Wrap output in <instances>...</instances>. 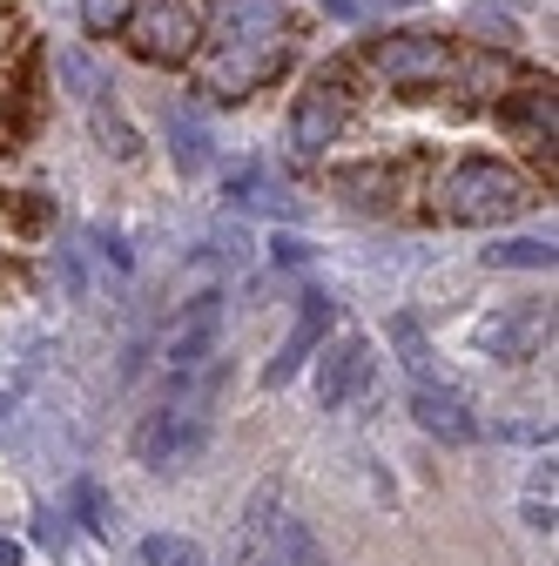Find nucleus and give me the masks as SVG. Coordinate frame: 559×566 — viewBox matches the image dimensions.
I'll list each match as a JSON object with an SVG mask.
<instances>
[{
  "mask_svg": "<svg viewBox=\"0 0 559 566\" xmlns=\"http://www.w3.org/2000/svg\"><path fill=\"white\" fill-rule=\"evenodd\" d=\"M209 424H217V365L169 385V398L135 424V459L156 465V472H176V465L202 459Z\"/></svg>",
  "mask_w": 559,
  "mask_h": 566,
  "instance_id": "nucleus-1",
  "label": "nucleus"
},
{
  "mask_svg": "<svg viewBox=\"0 0 559 566\" xmlns=\"http://www.w3.org/2000/svg\"><path fill=\"white\" fill-rule=\"evenodd\" d=\"M526 202H532L526 176H513V169L493 163V156H465V163L445 176V189H439V209H445L452 223H472V230L513 223Z\"/></svg>",
  "mask_w": 559,
  "mask_h": 566,
  "instance_id": "nucleus-2",
  "label": "nucleus"
},
{
  "mask_svg": "<svg viewBox=\"0 0 559 566\" xmlns=\"http://www.w3.org/2000/svg\"><path fill=\"white\" fill-rule=\"evenodd\" d=\"M217 350H223V291H202L169 317L162 365H169V378H196V371L217 365Z\"/></svg>",
  "mask_w": 559,
  "mask_h": 566,
  "instance_id": "nucleus-3",
  "label": "nucleus"
},
{
  "mask_svg": "<svg viewBox=\"0 0 559 566\" xmlns=\"http://www.w3.org/2000/svg\"><path fill=\"white\" fill-rule=\"evenodd\" d=\"M284 61H291V48L276 41V34H263V41H217V61L202 67V88L217 95V102H243L263 82L284 75Z\"/></svg>",
  "mask_w": 559,
  "mask_h": 566,
  "instance_id": "nucleus-4",
  "label": "nucleus"
},
{
  "mask_svg": "<svg viewBox=\"0 0 559 566\" xmlns=\"http://www.w3.org/2000/svg\"><path fill=\"white\" fill-rule=\"evenodd\" d=\"M365 61H371V75H384L391 88H432V82L452 75V48L439 34H384V41L365 48Z\"/></svg>",
  "mask_w": 559,
  "mask_h": 566,
  "instance_id": "nucleus-5",
  "label": "nucleus"
},
{
  "mask_svg": "<svg viewBox=\"0 0 559 566\" xmlns=\"http://www.w3.org/2000/svg\"><path fill=\"white\" fill-rule=\"evenodd\" d=\"M128 48L143 54L149 67H182L189 54H196V14L189 8H176V0H162V8H149V14H128Z\"/></svg>",
  "mask_w": 559,
  "mask_h": 566,
  "instance_id": "nucleus-6",
  "label": "nucleus"
},
{
  "mask_svg": "<svg viewBox=\"0 0 559 566\" xmlns=\"http://www.w3.org/2000/svg\"><path fill=\"white\" fill-rule=\"evenodd\" d=\"M324 337H330V297L324 291H304V311H297V324L284 331V344H276V358L263 365V385L276 391V385H291L317 350H324Z\"/></svg>",
  "mask_w": 559,
  "mask_h": 566,
  "instance_id": "nucleus-7",
  "label": "nucleus"
},
{
  "mask_svg": "<svg viewBox=\"0 0 559 566\" xmlns=\"http://www.w3.org/2000/svg\"><path fill=\"white\" fill-rule=\"evenodd\" d=\"M371 371H378V358H371V337H358V331H344L330 350H324V365H317V398H324V411H344L365 385H371Z\"/></svg>",
  "mask_w": 559,
  "mask_h": 566,
  "instance_id": "nucleus-8",
  "label": "nucleus"
},
{
  "mask_svg": "<svg viewBox=\"0 0 559 566\" xmlns=\"http://www.w3.org/2000/svg\"><path fill=\"white\" fill-rule=\"evenodd\" d=\"M337 128H344V95H337L330 75H317V82L297 95V108H291V149H297L304 163H317L330 142H337Z\"/></svg>",
  "mask_w": 559,
  "mask_h": 566,
  "instance_id": "nucleus-9",
  "label": "nucleus"
},
{
  "mask_svg": "<svg viewBox=\"0 0 559 566\" xmlns=\"http://www.w3.org/2000/svg\"><path fill=\"white\" fill-rule=\"evenodd\" d=\"M478 344L493 350V358H539L552 344V311L546 304H513V311L478 324Z\"/></svg>",
  "mask_w": 559,
  "mask_h": 566,
  "instance_id": "nucleus-10",
  "label": "nucleus"
},
{
  "mask_svg": "<svg viewBox=\"0 0 559 566\" xmlns=\"http://www.w3.org/2000/svg\"><path fill=\"white\" fill-rule=\"evenodd\" d=\"M411 418H418V432H432L439 446H472V439H478L472 405H465L452 385H432V378H418V391H411Z\"/></svg>",
  "mask_w": 559,
  "mask_h": 566,
  "instance_id": "nucleus-11",
  "label": "nucleus"
},
{
  "mask_svg": "<svg viewBox=\"0 0 559 566\" xmlns=\"http://www.w3.org/2000/svg\"><path fill=\"white\" fill-rule=\"evenodd\" d=\"M284 28V0H209V34L217 41H263Z\"/></svg>",
  "mask_w": 559,
  "mask_h": 566,
  "instance_id": "nucleus-12",
  "label": "nucleus"
},
{
  "mask_svg": "<svg viewBox=\"0 0 559 566\" xmlns=\"http://www.w3.org/2000/svg\"><path fill=\"white\" fill-rule=\"evenodd\" d=\"M506 122L519 128V142H532V149L552 156V128H559V115H552V82H526V88L506 102Z\"/></svg>",
  "mask_w": 559,
  "mask_h": 566,
  "instance_id": "nucleus-13",
  "label": "nucleus"
},
{
  "mask_svg": "<svg viewBox=\"0 0 559 566\" xmlns=\"http://www.w3.org/2000/svg\"><path fill=\"white\" fill-rule=\"evenodd\" d=\"M162 122H169V149H176V169H182V176H202V169H209V128H202V115L176 102Z\"/></svg>",
  "mask_w": 559,
  "mask_h": 566,
  "instance_id": "nucleus-14",
  "label": "nucleus"
},
{
  "mask_svg": "<svg viewBox=\"0 0 559 566\" xmlns=\"http://www.w3.org/2000/svg\"><path fill=\"white\" fill-rule=\"evenodd\" d=\"M82 108H88V122H95V135H102V149H108V156H122V163L143 156V142H135L128 115H122V108H108V95H95V102H82Z\"/></svg>",
  "mask_w": 559,
  "mask_h": 566,
  "instance_id": "nucleus-15",
  "label": "nucleus"
},
{
  "mask_svg": "<svg viewBox=\"0 0 559 566\" xmlns=\"http://www.w3.org/2000/svg\"><path fill=\"white\" fill-rule=\"evenodd\" d=\"M135 566H209V559H202V546L189 533H149L135 546Z\"/></svg>",
  "mask_w": 559,
  "mask_h": 566,
  "instance_id": "nucleus-16",
  "label": "nucleus"
},
{
  "mask_svg": "<svg viewBox=\"0 0 559 566\" xmlns=\"http://www.w3.org/2000/svg\"><path fill=\"white\" fill-rule=\"evenodd\" d=\"M485 263H493V270H552V243H539V237H506V243L485 250Z\"/></svg>",
  "mask_w": 559,
  "mask_h": 566,
  "instance_id": "nucleus-17",
  "label": "nucleus"
},
{
  "mask_svg": "<svg viewBox=\"0 0 559 566\" xmlns=\"http://www.w3.org/2000/svg\"><path fill=\"white\" fill-rule=\"evenodd\" d=\"M223 196H230V202H243V209H291V196H284V189H270V176H263V169H236V176L223 182Z\"/></svg>",
  "mask_w": 559,
  "mask_h": 566,
  "instance_id": "nucleus-18",
  "label": "nucleus"
},
{
  "mask_svg": "<svg viewBox=\"0 0 559 566\" xmlns=\"http://www.w3.org/2000/svg\"><path fill=\"white\" fill-rule=\"evenodd\" d=\"M418 0H324V14L344 21V28H365V21H384V14H411Z\"/></svg>",
  "mask_w": 559,
  "mask_h": 566,
  "instance_id": "nucleus-19",
  "label": "nucleus"
},
{
  "mask_svg": "<svg viewBox=\"0 0 559 566\" xmlns=\"http://www.w3.org/2000/svg\"><path fill=\"white\" fill-rule=\"evenodd\" d=\"M452 75H458L465 88H478V95H493L499 82H513V67H506L499 54H465V61L452 54Z\"/></svg>",
  "mask_w": 559,
  "mask_h": 566,
  "instance_id": "nucleus-20",
  "label": "nucleus"
},
{
  "mask_svg": "<svg viewBox=\"0 0 559 566\" xmlns=\"http://www.w3.org/2000/svg\"><path fill=\"white\" fill-rule=\"evenodd\" d=\"M391 344L404 350L411 378H432V344H425V331H418V317H391Z\"/></svg>",
  "mask_w": 559,
  "mask_h": 566,
  "instance_id": "nucleus-21",
  "label": "nucleus"
},
{
  "mask_svg": "<svg viewBox=\"0 0 559 566\" xmlns=\"http://www.w3.org/2000/svg\"><path fill=\"white\" fill-rule=\"evenodd\" d=\"M276 539H284V559L291 566H330V553L317 546V533L304 520H284V526H276Z\"/></svg>",
  "mask_w": 559,
  "mask_h": 566,
  "instance_id": "nucleus-22",
  "label": "nucleus"
},
{
  "mask_svg": "<svg viewBox=\"0 0 559 566\" xmlns=\"http://www.w3.org/2000/svg\"><path fill=\"white\" fill-rule=\"evenodd\" d=\"M61 82H67V95H75V102H95L108 82H102V67L88 61V54H75V48H67L61 54Z\"/></svg>",
  "mask_w": 559,
  "mask_h": 566,
  "instance_id": "nucleus-23",
  "label": "nucleus"
},
{
  "mask_svg": "<svg viewBox=\"0 0 559 566\" xmlns=\"http://www.w3.org/2000/svg\"><path fill=\"white\" fill-rule=\"evenodd\" d=\"M128 14H135V0H82L88 34H122V28H128Z\"/></svg>",
  "mask_w": 559,
  "mask_h": 566,
  "instance_id": "nucleus-24",
  "label": "nucleus"
},
{
  "mask_svg": "<svg viewBox=\"0 0 559 566\" xmlns=\"http://www.w3.org/2000/svg\"><path fill=\"white\" fill-rule=\"evenodd\" d=\"M493 439H513V446H552V418H499Z\"/></svg>",
  "mask_w": 559,
  "mask_h": 566,
  "instance_id": "nucleus-25",
  "label": "nucleus"
},
{
  "mask_svg": "<svg viewBox=\"0 0 559 566\" xmlns=\"http://www.w3.org/2000/svg\"><path fill=\"white\" fill-rule=\"evenodd\" d=\"M67 500H75V506H82V520H88L95 533H108V520H115V513H108V500H102V492H95V479H82L75 492H67Z\"/></svg>",
  "mask_w": 559,
  "mask_h": 566,
  "instance_id": "nucleus-26",
  "label": "nucleus"
},
{
  "mask_svg": "<svg viewBox=\"0 0 559 566\" xmlns=\"http://www.w3.org/2000/svg\"><path fill=\"white\" fill-rule=\"evenodd\" d=\"M95 250H102V263L128 270V243H122V230H95Z\"/></svg>",
  "mask_w": 559,
  "mask_h": 566,
  "instance_id": "nucleus-27",
  "label": "nucleus"
},
{
  "mask_svg": "<svg viewBox=\"0 0 559 566\" xmlns=\"http://www.w3.org/2000/svg\"><path fill=\"white\" fill-rule=\"evenodd\" d=\"M526 526H539V533H552V500L539 506V500H526Z\"/></svg>",
  "mask_w": 559,
  "mask_h": 566,
  "instance_id": "nucleus-28",
  "label": "nucleus"
},
{
  "mask_svg": "<svg viewBox=\"0 0 559 566\" xmlns=\"http://www.w3.org/2000/svg\"><path fill=\"white\" fill-rule=\"evenodd\" d=\"M28 559V546L21 539H8V533H0V566H21Z\"/></svg>",
  "mask_w": 559,
  "mask_h": 566,
  "instance_id": "nucleus-29",
  "label": "nucleus"
}]
</instances>
